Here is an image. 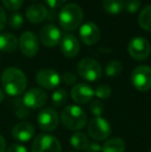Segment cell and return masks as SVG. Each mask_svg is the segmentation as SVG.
<instances>
[{"instance_id": "cell-19", "label": "cell", "mask_w": 151, "mask_h": 152, "mask_svg": "<svg viewBox=\"0 0 151 152\" xmlns=\"http://www.w3.org/2000/svg\"><path fill=\"white\" fill-rule=\"evenodd\" d=\"M19 39L12 33L0 34V51L4 53H12L18 49Z\"/></svg>"}, {"instance_id": "cell-11", "label": "cell", "mask_w": 151, "mask_h": 152, "mask_svg": "<svg viewBox=\"0 0 151 152\" xmlns=\"http://www.w3.org/2000/svg\"><path fill=\"white\" fill-rule=\"evenodd\" d=\"M48 102V95L44 90L39 88H31L24 93L22 102L27 109L35 110L42 108Z\"/></svg>"}, {"instance_id": "cell-4", "label": "cell", "mask_w": 151, "mask_h": 152, "mask_svg": "<svg viewBox=\"0 0 151 152\" xmlns=\"http://www.w3.org/2000/svg\"><path fill=\"white\" fill-rule=\"evenodd\" d=\"M77 69H78L79 76L88 82L97 81L103 74L101 64L92 58L82 59L78 63Z\"/></svg>"}, {"instance_id": "cell-31", "label": "cell", "mask_w": 151, "mask_h": 152, "mask_svg": "<svg viewBox=\"0 0 151 152\" xmlns=\"http://www.w3.org/2000/svg\"><path fill=\"white\" fill-rule=\"evenodd\" d=\"M61 80L66 85H74L77 83V76L73 72H65L61 77Z\"/></svg>"}, {"instance_id": "cell-24", "label": "cell", "mask_w": 151, "mask_h": 152, "mask_svg": "<svg viewBox=\"0 0 151 152\" xmlns=\"http://www.w3.org/2000/svg\"><path fill=\"white\" fill-rule=\"evenodd\" d=\"M69 99V93L65 89H58L52 94V104L55 108L64 106Z\"/></svg>"}, {"instance_id": "cell-16", "label": "cell", "mask_w": 151, "mask_h": 152, "mask_svg": "<svg viewBox=\"0 0 151 152\" xmlns=\"http://www.w3.org/2000/svg\"><path fill=\"white\" fill-rule=\"evenodd\" d=\"M60 51L66 58H74L80 52V42L74 34L66 33L60 40Z\"/></svg>"}, {"instance_id": "cell-23", "label": "cell", "mask_w": 151, "mask_h": 152, "mask_svg": "<svg viewBox=\"0 0 151 152\" xmlns=\"http://www.w3.org/2000/svg\"><path fill=\"white\" fill-rule=\"evenodd\" d=\"M138 22H139L141 28L148 32H151V4L145 6L141 10L139 18H138Z\"/></svg>"}, {"instance_id": "cell-36", "label": "cell", "mask_w": 151, "mask_h": 152, "mask_svg": "<svg viewBox=\"0 0 151 152\" xmlns=\"http://www.w3.org/2000/svg\"><path fill=\"white\" fill-rule=\"evenodd\" d=\"M6 21H7L6 14L3 8L0 6V31H2L4 29V27H5V25H6Z\"/></svg>"}, {"instance_id": "cell-37", "label": "cell", "mask_w": 151, "mask_h": 152, "mask_svg": "<svg viewBox=\"0 0 151 152\" xmlns=\"http://www.w3.org/2000/svg\"><path fill=\"white\" fill-rule=\"evenodd\" d=\"M6 151V142L5 139L0 134V152H5Z\"/></svg>"}, {"instance_id": "cell-39", "label": "cell", "mask_w": 151, "mask_h": 152, "mask_svg": "<svg viewBox=\"0 0 151 152\" xmlns=\"http://www.w3.org/2000/svg\"><path fill=\"white\" fill-rule=\"evenodd\" d=\"M149 152H151V147H150V150H149Z\"/></svg>"}, {"instance_id": "cell-27", "label": "cell", "mask_w": 151, "mask_h": 152, "mask_svg": "<svg viewBox=\"0 0 151 152\" xmlns=\"http://www.w3.org/2000/svg\"><path fill=\"white\" fill-rule=\"evenodd\" d=\"M23 16L20 12H12L9 17H8V25L12 27V29H19L22 27L23 25Z\"/></svg>"}, {"instance_id": "cell-33", "label": "cell", "mask_w": 151, "mask_h": 152, "mask_svg": "<svg viewBox=\"0 0 151 152\" xmlns=\"http://www.w3.org/2000/svg\"><path fill=\"white\" fill-rule=\"evenodd\" d=\"M5 152H28L27 148L21 144H12L7 148Z\"/></svg>"}, {"instance_id": "cell-34", "label": "cell", "mask_w": 151, "mask_h": 152, "mask_svg": "<svg viewBox=\"0 0 151 152\" xmlns=\"http://www.w3.org/2000/svg\"><path fill=\"white\" fill-rule=\"evenodd\" d=\"M16 113H17V115H18L19 118H25V117L28 116V114H29L28 109L23 104V102H22V106L19 107V108L17 109Z\"/></svg>"}, {"instance_id": "cell-20", "label": "cell", "mask_w": 151, "mask_h": 152, "mask_svg": "<svg viewBox=\"0 0 151 152\" xmlns=\"http://www.w3.org/2000/svg\"><path fill=\"white\" fill-rule=\"evenodd\" d=\"M103 152H124L125 143L120 138H111L106 141L105 144L101 146Z\"/></svg>"}, {"instance_id": "cell-3", "label": "cell", "mask_w": 151, "mask_h": 152, "mask_svg": "<svg viewBox=\"0 0 151 152\" xmlns=\"http://www.w3.org/2000/svg\"><path fill=\"white\" fill-rule=\"evenodd\" d=\"M60 120L63 126L71 130H80L85 127L87 115L82 108L75 104L67 106L61 111Z\"/></svg>"}, {"instance_id": "cell-8", "label": "cell", "mask_w": 151, "mask_h": 152, "mask_svg": "<svg viewBox=\"0 0 151 152\" xmlns=\"http://www.w3.org/2000/svg\"><path fill=\"white\" fill-rule=\"evenodd\" d=\"M88 134L95 141H104L110 137L112 132L111 124L103 117H95L90 120L87 126Z\"/></svg>"}, {"instance_id": "cell-13", "label": "cell", "mask_w": 151, "mask_h": 152, "mask_svg": "<svg viewBox=\"0 0 151 152\" xmlns=\"http://www.w3.org/2000/svg\"><path fill=\"white\" fill-rule=\"evenodd\" d=\"M39 39L47 48L57 46L61 40V32L54 24H47L39 31Z\"/></svg>"}, {"instance_id": "cell-30", "label": "cell", "mask_w": 151, "mask_h": 152, "mask_svg": "<svg viewBox=\"0 0 151 152\" xmlns=\"http://www.w3.org/2000/svg\"><path fill=\"white\" fill-rule=\"evenodd\" d=\"M140 6H141L140 0H125L124 1V10L131 14L138 12Z\"/></svg>"}, {"instance_id": "cell-2", "label": "cell", "mask_w": 151, "mask_h": 152, "mask_svg": "<svg viewBox=\"0 0 151 152\" xmlns=\"http://www.w3.org/2000/svg\"><path fill=\"white\" fill-rule=\"evenodd\" d=\"M83 18L84 14L82 8L76 3H69L62 6L58 16L59 24L65 31H74L78 29L82 24Z\"/></svg>"}, {"instance_id": "cell-7", "label": "cell", "mask_w": 151, "mask_h": 152, "mask_svg": "<svg viewBox=\"0 0 151 152\" xmlns=\"http://www.w3.org/2000/svg\"><path fill=\"white\" fill-rule=\"evenodd\" d=\"M31 152H61V144L56 137L40 134L33 141Z\"/></svg>"}, {"instance_id": "cell-38", "label": "cell", "mask_w": 151, "mask_h": 152, "mask_svg": "<svg viewBox=\"0 0 151 152\" xmlns=\"http://www.w3.org/2000/svg\"><path fill=\"white\" fill-rule=\"evenodd\" d=\"M4 92L1 90V89H0V102H3V99H4Z\"/></svg>"}, {"instance_id": "cell-35", "label": "cell", "mask_w": 151, "mask_h": 152, "mask_svg": "<svg viewBox=\"0 0 151 152\" xmlns=\"http://www.w3.org/2000/svg\"><path fill=\"white\" fill-rule=\"evenodd\" d=\"M46 2L51 8H57L63 5L66 2V0H46Z\"/></svg>"}, {"instance_id": "cell-12", "label": "cell", "mask_w": 151, "mask_h": 152, "mask_svg": "<svg viewBox=\"0 0 151 152\" xmlns=\"http://www.w3.org/2000/svg\"><path fill=\"white\" fill-rule=\"evenodd\" d=\"M35 81L37 85L44 89H55L60 84L61 78L59 74L54 69L51 68H42L38 70V72L35 76Z\"/></svg>"}, {"instance_id": "cell-22", "label": "cell", "mask_w": 151, "mask_h": 152, "mask_svg": "<svg viewBox=\"0 0 151 152\" xmlns=\"http://www.w3.org/2000/svg\"><path fill=\"white\" fill-rule=\"evenodd\" d=\"M103 7L108 14L115 16L124 8V0H103Z\"/></svg>"}, {"instance_id": "cell-6", "label": "cell", "mask_w": 151, "mask_h": 152, "mask_svg": "<svg viewBox=\"0 0 151 152\" xmlns=\"http://www.w3.org/2000/svg\"><path fill=\"white\" fill-rule=\"evenodd\" d=\"M127 50L131 58L137 61H142L149 57L151 53V46L145 37L136 36L129 40Z\"/></svg>"}, {"instance_id": "cell-1", "label": "cell", "mask_w": 151, "mask_h": 152, "mask_svg": "<svg viewBox=\"0 0 151 152\" xmlns=\"http://www.w3.org/2000/svg\"><path fill=\"white\" fill-rule=\"evenodd\" d=\"M3 90L10 96H19L24 93L27 87L26 75L17 67H7L1 75Z\"/></svg>"}, {"instance_id": "cell-21", "label": "cell", "mask_w": 151, "mask_h": 152, "mask_svg": "<svg viewBox=\"0 0 151 152\" xmlns=\"http://www.w3.org/2000/svg\"><path fill=\"white\" fill-rule=\"evenodd\" d=\"M69 143H71V146L75 149H77V150L84 151L86 149L87 145L89 144V140H88V137L85 134H83L81 132H74L71 136Z\"/></svg>"}, {"instance_id": "cell-15", "label": "cell", "mask_w": 151, "mask_h": 152, "mask_svg": "<svg viewBox=\"0 0 151 152\" xmlns=\"http://www.w3.org/2000/svg\"><path fill=\"white\" fill-rule=\"evenodd\" d=\"M71 98L74 102L79 104H86L87 102H91L94 96V90L88 84L85 83H79L73 87L71 91Z\"/></svg>"}, {"instance_id": "cell-29", "label": "cell", "mask_w": 151, "mask_h": 152, "mask_svg": "<svg viewBox=\"0 0 151 152\" xmlns=\"http://www.w3.org/2000/svg\"><path fill=\"white\" fill-rule=\"evenodd\" d=\"M2 3L8 10L17 12L23 5V0H2Z\"/></svg>"}, {"instance_id": "cell-14", "label": "cell", "mask_w": 151, "mask_h": 152, "mask_svg": "<svg viewBox=\"0 0 151 152\" xmlns=\"http://www.w3.org/2000/svg\"><path fill=\"white\" fill-rule=\"evenodd\" d=\"M79 36L83 44L87 46H93L98 42L101 38V30L95 23L86 22L80 27Z\"/></svg>"}, {"instance_id": "cell-32", "label": "cell", "mask_w": 151, "mask_h": 152, "mask_svg": "<svg viewBox=\"0 0 151 152\" xmlns=\"http://www.w3.org/2000/svg\"><path fill=\"white\" fill-rule=\"evenodd\" d=\"M101 145L97 142H89L86 149L84 150V152H101Z\"/></svg>"}, {"instance_id": "cell-9", "label": "cell", "mask_w": 151, "mask_h": 152, "mask_svg": "<svg viewBox=\"0 0 151 152\" xmlns=\"http://www.w3.org/2000/svg\"><path fill=\"white\" fill-rule=\"evenodd\" d=\"M37 125L46 132H54L59 124V116L52 108H46L39 111L37 115Z\"/></svg>"}, {"instance_id": "cell-17", "label": "cell", "mask_w": 151, "mask_h": 152, "mask_svg": "<svg viewBox=\"0 0 151 152\" xmlns=\"http://www.w3.org/2000/svg\"><path fill=\"white\" fill-rule=\"evenodd\" d=\"M35 129L32 124L29 122H19L12 127V138L20 143H25L30 141L34 136Z\"/></svg>"}, {"instance_id": "cell-5", "label": "cell", "mask_w": 151, "mask_h": 152, "mask_svg": "<svg viewBox=\"0 0 151 152\" xmlns=\"http://www.w3.org/2000/svg\"><path fill=\"white\" fill-rule=\"evenodd\" d=\"M133 86L137 90L146 92L151 89V67L147 65H139L133 68L131 75Z\"/></svg>"}, {"instance_id": "cell-28", "label": "cell", "mask_w": 151, "mask_h": 152, "mask_svg": "<svg viewBox=\"0 0 151 152\" xmlns=\"http://www.w3.org/2000/svg\"><path fill=\"white\" fill-rule=\"evenodd\" d=\"M90 111L93 115H95V117H101L105 111V106L99 100H93L90 104Z\"/></svg>"}, {"instance_id": "cell-26", "label": "cell", "mask_w": 151, "mask_h": 152, "mask_svg": "<svg viewBox=\"0 0 151 152\" xmlns=\"http://www.w3.org/2000/svg\"><path fill=\"white\" fill-rule=\"evenodd\" d=\"M111 94H112V89L107 84L98 85L94 90V95L96 97L101 98V99H107V98H109L111 96Z\"/></svg>"}, {"instance_id": "cell-10", "label": "cell", "mask_w": 151, "mask_h": 152, "mask_svg": "<svg viewBox=\"0 0 151 152\" xmlns=\"http://www.w3.org/2000/svg\"><path fill=\"white\" fill-rule=\"evenodd\" d=\"M19 49L25 57L32 58L39 50V42L33 32L26 31L22 33L19 39Z\"/></svg>"}, {"instance_id": "cell-25", "label": "cell", "mask_w": 151, "mask_h": 152, "mask_svg": "<svg viewBox=\"0 0 151 152\" xmlns=\"http://www.w3.org/2000/svg\"><path fill=\"white\" fill-rule=\"evenodd\" d=\"M122 69H123V66L120 61L112 60L107 64L105 72L108 77L113 78V77H117L118 75H120L122 72Z\"/></svg>"}, {"instance_id": "cell-18", "label": "cell", "mask_w": 151, "mask_h": 152, "mask_svg": "<svg viewBox=\"0 0 151 152\" xmlns=\"http://www.w3.org/2000/svg\"><path fill=\"white\" fill-rule=\"evenodd\" d=\"M48 16L46 6L42 3H33L27 8L26 18L32 24H39Z\"/></svg>"}]
</instances>
